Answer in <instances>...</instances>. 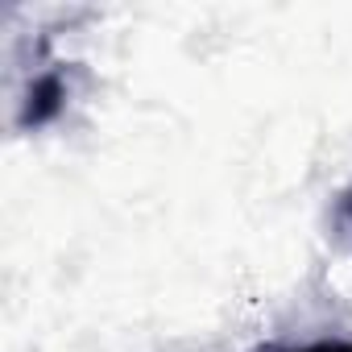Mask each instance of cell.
Here are the masks:
<instances>
[{"instance_id":"cell-1","label":"cell","mask_w":352,"mask_h":352,"mask_svg":"<svg viewBox=\"0 0 352 352\" xmlns=\"http://www.w3.org/2000/svg\"><path fill=\"white\" fill-rule=\"evenodd\" d=\"M331 220H336V232L344 236V245L352 249V187L336 199V212H331Z\"/></svg>"},{"instance_id":"cell-2","label":"cell","mask_w":352,"mask_h":352,"mask_svg":"<svg viewBox=\"0 0 352 352\" xmlns=\"http://www.w3.org/2000/svg\"><path fill=\"white\" fill-rule=\"evenodd\" d=\"M265 352H352V340H311L298 348H265Z\"/></svg>"}]
</instances>
